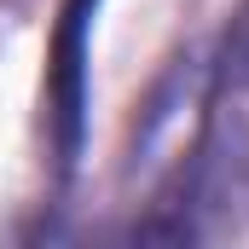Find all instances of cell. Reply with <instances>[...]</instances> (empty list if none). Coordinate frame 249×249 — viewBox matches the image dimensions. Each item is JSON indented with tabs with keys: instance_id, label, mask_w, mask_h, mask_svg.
Instances as JSON below:
<instances>
[{
	"instance_id": "1",
	"label": "cell",
	"mask_w": 249,
	"mask_h": 249,
	"mask_svg": "<svg viewBox=\"0 0 249 249\" xmlns=\"http://www.w3.org/2000/svg\"><path fill=\"white\" fill-rule=\"evenodd\" d=\"M209 70H214V93H244L249 87V6L232 18V29L220 35Z\"/></svg>"
}]
</instances>
